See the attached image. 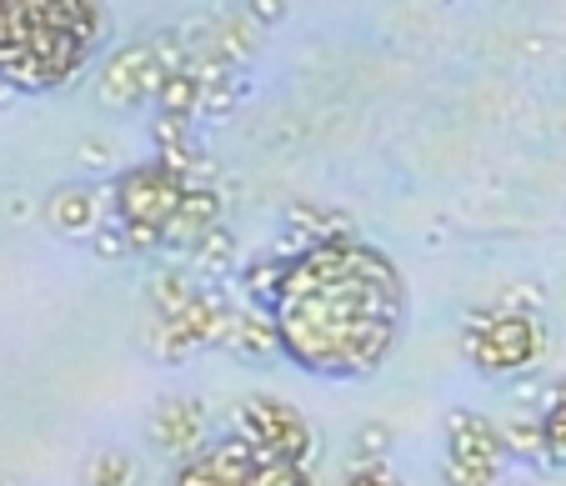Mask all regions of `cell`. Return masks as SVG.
Wrapping results in <instances>:
<instances>
[{"mask_svg":"<svg viewBox=\"0 0 566 486\" xmlns=\"http://www.w3.org/2000/svg\"><path fill=\"white\" fill-rule=\"evenodd\" d=\"M461 351L471 357V367L506 377V371H522L536 361L542 351V326L522 311H486L471 316L467 331H461Z\"/></svg>","mask_w":566,"mask_h":486,"instance_id":"obj_3","label":"cell"},{"mask_svg":"<svg viewBox=\"0 0 566 486\" xmlns=\"http://www.w3.org/2000/svg\"><path fill=\"white\" fill-rule=\"evenodd\" d=\"M346 486H401L391 472H386L381 462H361V466H352V476H346Z\"/></svg>","mask_w":566,"mask_h":486,"instance_id":"obj_11","label":"cell"},{"mask_svg":"<svg viewBox=\"0 0 566 486\" xmlns=\"http://www.w3.org/2000/svg\"><path fill=\"white\" fill-rule=\"evenodd\" d=\"M276 336L296 367L321 377H366L407 321V292L391 261L356 236H332L301 251L271 292Z\"/></svg>","mask_w":566,"mask_h":486,"instance_id":"obj_1","label":"cell"},{"mask_svg":"<svg viewBox=\"0 0 566 486\" xmlns=\"http://www.w3.org/2000/svg\"><path fill=\"white\" fill-rule=\"evenodd\" d=\"M542 432H546V462H566V397H556L546 406Z\"/></svg>","mask_w":566,"mask_h":486,"instance_id":"obj_9","label":"cell"},{"mask_svg":"<svg viewBox=\"0 0 566 486\" xmlns=\"http://www.w3.org/2000/svg\"><path fill=\"white\" fill-rule=\"evenodd\" d=\"M130 456H120V452H101L96 456V466H91V486H130Z\"/></svg>","mask_w":566,"mask_h":486,"instance_id":"obj_10","label":"cell"},{"mask_svg":"<svg viewBox=\"0 0 566 486\" xmlns=\"http://www.w3.org/2000/svg\"><path fill=\"white\" fill-rule=\"evenodd\" d=\"M235 426L266 456H286V462H306L311 456V426L291 406H281L276 397H247L241 411H235Z\"/></svg>","mask_w":566,"mask_h":486,"instance_id":"obj_5","label":"cell"},{"mask_svg":"<svg viewBox=\"0 0 566 486\" xmlns=\"http://www.w3.org/2000/svg\"><path fill=\"white\" fill-rule=\"evenodd\" d=\"M96 41V0H0V76L15 86L71 81Z\"/></svg>","mask_w":566,"mask_h":486,"instance_id":"obj_2","label":"cell"},{"mask_svg":"<svg viewBox=\"0 0 566 486\" xmlns=\"http://www.w3.org/2000/svg\"><path fill=\"white\" fill-rule=\"evenodd\" d=\"M201 426H206V411L201 401L191 397H176L166 401V406L156 411V422H150V432H156L160 446H171V452H201Z\"/></svg>","mask_w":566,"mask_h":486,"instance_id":"obj_7","label":"cell"},{"mask_svg":"<svg viewBox=\"0 0 566 486\" xmlns=\"http://www.w3.org/2000/svg\"><path fill=\"white\" fill-rule=\"evenodd\" d=\"M261 456L266 452H256L247 436H226V442L186 456L171 486H251V472H256Z\"/></svg>","mask_w":566,"mask_h":486,"instance_id":"obj_6","label":"cell"},{"mask_svg":"<svg viewBox=\"0 0 566 486\" xmlns=\"http://www.w3.org/2000/svg\"><path fill=\"white\" fill-rule=\"evenodd\" d=\"M251 486H311L306 462H286V456H261Z\"/></svg>","mask_w":566,"mask_h":486,"instance_id":"obj_8","label":"cell"},{"mask_svg":"<svg viewBox=\"0 0 566 486\" xmlns=\"http://www.w3.org/2000/svg\"><path fill=\"white\" fill-rule=\"evenodd\" d=\"M447 476L451 486H496L502 482L506 442L502 426H492L476 411H451L447 416Z\"/></svg>","mask_w":566,"mask_h":486,"instance_id":"obj_4","label":"cell"}]
</instances>
